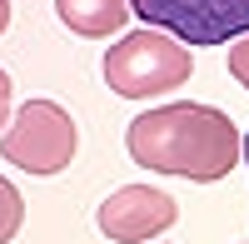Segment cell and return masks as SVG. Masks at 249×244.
Wrapping results in <instances>:
<instances>
[{"mask_svg": "<svg viewBox=\"0 0 249 244\" xmlns=\"http://www.w3.org/2000/svg\"><path fill=\"white\" fill-rule=\"evenodd\" d=\"M230 75L249 90V35H239L234 45H230Z\"/></svg>", "mask_w": 249, "mask_h": 244, "instance_id": "ba28073f", "label": "cell"}, {"mask_svg": "<svg viewBox=\"0 0 249 244\" xmlns=\"http://www.w3.org/2000/svg\"><path fill=\"white\" fill-rule=\"evenodd\" d=\"M190 45L170 30H135L105 50V85L124 100H150L190 80Z\"/></svg>", "mask_w": 249, "mask_h": 244, "instance_id": "7a4b0ae2", "label": "cell"}, {"mask_svg": "<svg viewBox=\"0 0 249 244\" xmlns=\"http://www.w3.org/2000/svg\"><path fill=\"white\" fill-rule=\"evenodd\" d=\"M10 120V75L0 70V125H5Z\"/></svg>", "mask_w": 249, "mask_h": 244, "instance_id": "9c48e42d", "label": "cell"}, {"mask_svg": "<svg viewBox=\"0 0 249 244\" xmlns=\"http://www.w3.org/2000/svg\"><path fill=\"white\" fill-rule=\"evenodd\" d=\"M55 15L75 35L100 40V35H115L130 20V0H55Z\"/></svg>", "mask_w": 249, "mask_h": 244, "instance_id": "8992f818", "label": "cell"}, {"mask_svg": "<svg viewBox=\"0 0 249 244\" xmlns=\"http://www.w3.org/2000/svg\"><path fill=\"white\" fill-rule=\"evenodd\" d=\"M179 219V205L155 185H124L100 205V234L115 244H144Z\"/></svg>", "mask_w": 249, "mask_h": 244, "instance_id": "5b68a950", "label": "cell"}, {"mask_svg": "<svg viewBox=\"0 0 249 244\" xmlns=\"http://www.w3.org/2000/svg\"><path fill=\"white\" fill-rule=\"evenodd\" d=\"M5 25H10V0H0V35H5Z\"/></svg>", "mask_w": 249, "mask_h": 244, "instance_id": "30bf717a", "label": "cell"}, {"mask_svg": "<svg viewBox=\"0 0 249 244\" xmlns=\"http://www.w3.org/2000/svg\"><path fill=\"white\" fill-rule=\"evenodd\" d=\"M0 155L25 174H60L75 159V120L55 100H25L0 139Z\"/></svg>", "mask_w": 249, "mask_h": 244, "instance_id": "3957f363", "label": "cell"}, {"mask_svg": "<svg viewBox=\"0 0 249 244\" xmlns=\"http://www.w3.org/2000/svg\"><path fill=\"white\" fill-rule=\"evenodd\" d=\"M20 225H25V199H20V190L0 174V244H10L20 234Z\"/></svg>", "mask_w": 249, "mask_h": 244, "instance_id": "52a82bcc", "label": "cell"}, {"mask_svg": "<svg viewBox=\"0 0 249 244\" xmlns=\"http://www.w3.org/2000/svg\"><path fill=\"white\" fill-rule=\"evenodd\" d=\"M130 10L184 45H224L249 35V0H130Z\"/></svg>", "mask_w": 249, "mask_h": 244, "instance_id": "277c9868", "label": "cell"}, {"mask_svg": "<svg viewBox=\"0 0 249 244\" xmlns=\"http://www.w3.org/2000/svg\"><path fill=\"white\" fill-rule=\"evenodd\" d=\"M244 159H249V135H244Z\"/></svg>", "mask_w": 249, "mask_h": 244, "instance_id": "8fae6325", "label": "cell"}, {"mask_svg": "<svg viewBox=\"0 0 249 244\" xmlns=\"http://www.w3.org/2000/svg\"><path fill=\"white\" fill-rule=\"evenodd\" d=\"M124 150L135 165L155 174H179V179H224L244 159V139L234 120L214 105H195V100H175V105L144 110L124 130Z\"/></svg>", "mask_w": 249, "mask_h": 244, "instance_id": "6da1fadb", "label": "cell"}]
</instances>
